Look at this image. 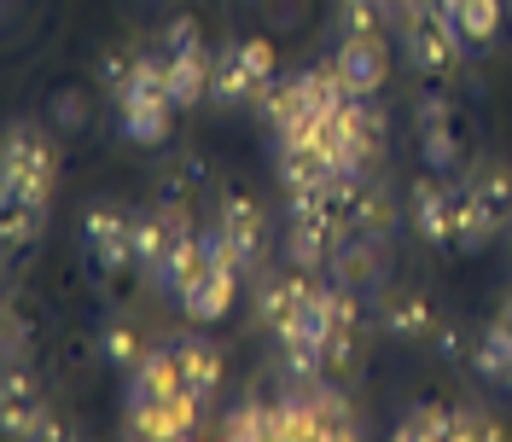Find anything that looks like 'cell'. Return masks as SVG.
I'll list each match as a JSON object with an SVG mask.
<instances>
[{
	"label": "cell",
	"mask_w": 512,
	"mask_h": 442,
	"mask_svg": "<svg viewBox=\"0 0 512 442\" xmlns=\"http://www.w3.org/2000/svg\"><path fill=\"white\" fill-rule=\"evenodd\" d=\"M384 0H338V35H384Z\"/></svg>",
	"instance_id": "1f68e13d"
},
{
	"label": "cell",
	"mask_w": 512,
	"mask_h": 442,
	"mask_svg": "<svg viewBox=\"0 0 512 442\" xmlns=\"http://www.w3.org/2000/svg\"><path fill=\"white\" fill-rule=\"evenodd\" d=\"M326 315H332V326H361V291H350V285H338L326 274Z\"/></svg>",
	"instance_id": "8d00e7d4"
},
{
	"label": "cell",
	"mask_w": 512,
	"mask_h": 442,
	"mask_svg": "<svg viewBox=\"0 0 512 442\" xmlns=\"http://www.w3.org/2000/svg\"><path fill=\"white\" fill-rule=\"evenodd\" d=\"M414 117H419V128H437V123H448V94H437V88H425V94H419V105H414Z\"/></svg>",
	"instance_id": "60d3db41"
},
{
	"label": "cell",
	"mask_w": 512,
	"mask_h": 442,
	"mask_svg": "<svg viewBox=\"0 0 512 442\" xmlns=\"http://www.w3.org/2000/svg\"><path fill=\"white\" fill-rule=\"evenodd\" d=\"M59 437H64V425L47 413V402H41V408L30 413V425H24V442H59Z\"/></svg>",
	"instance_id": "b9f144b4"
},
{
	"label": "cell",
	"mask_w": 512,
	"mask_h": 442,
	"mask_svg": "<svg viewBox=\"0 0 512 442\" xmlns=\"http://www.w3.org/2000/svg\"><path fill=\"white\" fill-rule=\"evenodd\" d=\"M0 169H18V175H47L53 181V169H59V152H53V140L30 123H12L6 128V152H0Z\"/></svg>",
	"instance_id": "2e32d148"
},
{
	"label": "cell",
	"mask_w": 512,
	"mask_h": 442,
	"mask_svg": "<svg viewBox=\"0 0 512 442\" xmlns=\"http://www.w3.org/2000/svg\"><path fill=\"white\" fill-rule=\"evenodd\" d=\"M379 332L396 344H431V332H437L431 297L425 291H390L379 303Z\"/></svg>",
	"instance_id": "30bf717a"
},
{
	"label": "cell",
	"mask_w": 512,
	"mask_h": 442,
	"mask_svg": "<svg viewBox=\"0 0 512 442\" xmlns=\"http://www.w3.org/2000/svg\"><path fill=\"white\" fill-rule=\"evenodd\" d=\"M82 123H88V99H82V88L53 94V128H82Z\"/></svg>",
	"instance_id": "ab89813d"
},
{
	"label": "cell",
	"mask_w": 512,
	"mask_h": 442,
	"mask_svg": "<svg viewBox=\"0 0 512 442\" xmlns=\"http://www.w3.org/2000/svg\"><path fill=\"white\" fill-rule=\"evenodd\" d=\"M495 315H501V320L512 326V291H501V303H495Z\"/></svg>",
	"instance_id": "7bdbcfd3"
},
{
	"label": "cell",
	"mask_w": 512,
	"mask_h": 442,
	"mask_svg": "<svg viewBox=\"0 0 512 442\" xmlns=\"http://www.w3.org/2000/svg\"><path fill=\"white\" fill-rule=\"evenodd\" d=\"M0 204H35V210H47V204H53V181H47V175L0 169Z\"/></svg>",
	"instance_id": "f1b7e54d"
},
{
	"label": "cell",
	"mask_w": 512,
	"mask_h": 442,
	"mask_svg": "<svg viewBox=\"0 0 512 442\" xmlns=\"http://www.w3.org/2000/svg\"><path fill=\"white\" fill-rule=\"evenodd\" d=\"M123 402H128V413H152V408H163L169 396H181V367H175V344L169 349H146L134 367L123 373Z\"/></svg>",
	"instance_id": "277c9868"
},
{
	"label": "cell",
	"mask_w": 512,
	"mask_h": 442,
	"mask_svg": "<svg viewBox=\"0 0 512 442\" xmlns=\"http://www.w3.org/2000/svg\"><path fill=\"white\" fill-rule=\"evenodd\" d=\"M175 367H181V396L210 408L216 390H222V349L204 344V338H181L175 344Z\"/></svg>",
	"instance_id": "4fadbf2b"
},
{
	"label": "cell",
	"mask_w": 512,
	"mask_h": 442,
	"mask_svg": "<svg viewBox=\"0 0 512 442\" xmlns=\"http://www.w3.org/2000/svg\"><path fill=\"white\" fill-rule=\"evenodd\" d=\"M158 47H163V53H198V47H204V41H198V18H192V12L169 18L163 35H158Z\"/></svg>",
	"instance_id": "f35d334b"
},
{
	"label": "cell",
	"mask_w": 512,
	"mask_h": 442,
	"mask_svg": "<svg viewBox=\"0 0 512 442\" xmlns=\"http://www.w3.org/2000/svg\"><path fill=\"white\" fill-rule=\"evenodd\" d=\"M361 373V326H332L326 338V379H355Z\"/></svg>",
	"instance_id": "484cf974"
},
{
	"label": "cell",
	"mask_w": 512,
	"mask_h": 442,
	"mask_svg": "<svg viewBox=\"0 0 512 442\" xmlns=\"http://www.w3.org/2000/svg\"><path fill=\"white\" fill-rule=\"evenodd\" d=\"M0 408H12V413H30V408H41V384H35L30 361H6V384H0Z\"/></svg>",
	"instance_id": "f546056e"
},
{
	"label": "cell",
	"mask_w": 512,
	"mask_h": 442,
	"mask_svg": "<svg viewBox=\"0 0 512 442\" xmlns=\"http://www.w3.org/2000/svg\"><path fill=\"white\" fill-rule=\"evenodd\" d=\"M501 227H507V216H495L472 181H454V251H466V256L489 251L501 239Z\"/></svg>",
	"instance_id": "ba28073f"
},
{
	"label": "cell",
	"mask_w": 512,
	"mask_h": 442,
	"mask_svg": "<svg viewBox=\"0 0 512 442\" xmlns=\"http://www.w3.org/2000/svg\"><path fill=\"white\" fill-rule=\"evenodd\" d=\"M419 152H425V169H431V175H454V169H460V140H454V123L419 128Z\"/></svg>",
	"instance_id": "4316f807"
},
{
	"label": "cell",
	"mask_w": 512,
	"mask_h": 442,
	"mask_svg": "<svg viewBox=\"0 0 512 442\" xmlns=\"http://www.w3.org/2000/svg\"><path fill=\"white\" fill-rule=\"evenodd\" d=\"M448 419H454V408H437V402H419V408H408V419H396V437H402V442L448 437Z\"/></svg>",
	"instance_id": "4dcf8cb0"
},
{
	"label": "cell",
	"mask_w": 512,
	"mask_h": 442,
	"mask_svg": "<svg viewBox=\"0 0 512 442\" xmlns=\"http://www.w3.org/2000/svg\"><path fill=\"white\" fill-rule=\"evenodd\" d=\"M402 12H408V30H402V59L414 64L419 76H448V70H454V59L466 53V41L454 35V24H443L437 12H425L419 0H408Z\"/></svg>",
	"instance_id": "6da1fadb"
},
{
	"label": "cell",
	"mask_w": 512,
	"mask_h": 442,
	"mask_svg": "<svg viewBox=\"0 0 512 442\" xmlns=\"http://www.w3.org/2000/svg\"><path fill=\"white\" fill-rule=\"evenodd\" d=\"M338 76L350 82V94H379L384 76H390V53H384V35H344L338 41Z\"/></svg>",
	"instance_id": "52a82bcc"
},
{
	"label": "cell",
	"mask_w": 512,
	"mask_h": 442,
	"mask_svg": "<svg viewBox=\"0 0 512 442\" xmlns=\"http://www.w3.org/2000/svg\"><path fill=\"white\" fill-rule=\"evenodd\" d=\"M128 221H134V210H117V204H94V210L82 216V251H88V262H94L99 274H123V268H134Z\"/></svg>",
	"instance_id": "3957f363"
},
{
	"label": "cell",
	"mask_w": 512,
	"mask_h": 442,
	"mask_svg": "<svg viewBox=\"0 0 512 442\" xmlns=\"http://www.w3.org/2000/svg\"><path fill=\"white\" fill-rule=\"evenodd\" d=\"M309 280L315 274H297V268H268V274H256V291H251V303H256V320L274 332L280 320L297 315V303H303V291H309Z\"/></svg>",
	"instance_id": "8fae6325"
},
{
	"label": "cell",
	"mask_w": 512,
	"mask_h": 442,
	"mask_svg": "<svg viewBox=\"0 0 512 442\" xmlns=\"http://www.w3.org/2000/svg\"><path fill=\"white\" fill-rule=\"evenodd\" d=\"M256 99V76L245 70V59H239V47H222L216 59H210V105H251Z\"/></svg>",
	"instance_id": "ffe728a7"
},
{
	"label": "cell",
	"mask_w": 512,
	"mask_h": 442,
	"mask_svg": "<svg viewBox=\"0 0 512 442\" xmlns=\"http://www.w3.org/2000/svg\"><path fill=\"white\" fill-rule=\"evenodd\" d=\"M134 64H140V53H134V47H111V53L99 59V88H105V94H117L128 76H134Z\"/></svg>",
	"instance_id": "74e56055"
},
{
	"label": "cell",
	"mask_w": 512,
	"mask_h": 442,
	"mask_svg": "<svg viewBox=\"0 0 512 442\" xmlns=\"http://www.w3.org/2000/svg\"><path fill=\"white\" fill-rule=\"evenodd\" d=\"M41 221H47V210H35V204H6V251H24V245H35L41 239Z\"/></svg>",
	"instance_id": "e575fe53"
},
{
	"label": "cell",
	"mask_w": 512,
	"mask_h": 442,
	"mask_svg": "<svg viewBox=\"0 0 512 442\" xmlns=\"http://www.w3.org/2000/svg\"><path fill=\"white\" fill-rule=\"evenodd\" d=\"M274 175H280V187L286 192L338 181V169H332V158H326L320 146H274Z\"/></svg>",
	"instance_id": "e0dca14e"
},
{
	"label": "cell",
	"mask_w": 512,
	"mask_h": 442,
	"mask_svg": "<svg viewBox=\"0 0 512 442\" xmlns=\"http://www.w3.org/2000/svg\"><path fill=\"white\" fill-rule=\"evenodd\" d=\"M472 373H478L483 384H507L512 379V326L501 315L478 332V344H472Z\"/></svg>",
	"instance_id": "44dd1931"
},
{
	"label": "cell",
	"mask_w": 512,
	"mask_h": 442,
	"mask_svg": "<svg viewBox=\"0 0 512 442\" xmlns=\"http://www.w3.org/2000/svg\"><path fill=\"white\" fill-rule=\"evenodd\" d=\"M408 221H414V233L425 245H437L448 251L454 245V187H443V175H419L414 192H408Z\"/></svg>",
	"instance_id": "5b68a950"
},
{
	"label": "cell",
	"mask_w": 512,
	"mask_h": 442,
	"mask_svg": "<svg viewBox=\"0 0 512 442\" xmlns=\"http://www.w3.org/2000/svg\"><path fill=\"white\" fill-rule=\"evenodd\" d=\"M140 355H146V338H140L134 320H105V326H99V361H105V367L128 373Z\"/></svg>",
	"instance_id": "d4e9b609"
},
{
	"label": "cell",
	"mask_w": 512,
	"mask_h": 442,
	"mask_svg": "<svg viewBox=\"0 0 512 442\" xmlns=\"http://www.w3.org/2000/svg\"><path fill=\"white\" fill-rule=\"evenodd\" d=\"M239 274H245V268H198V280L181 291V315L198 320V326L222 320L227 309H233V297H239Z\"/></svg>",
	"instance_id": "7c38bea8"
},
{
	"label": "cell",
	"mask_w": 512,
	"mask_h": 442,
	"mask_svg": "<svg viewBox=\"0 0 512 442\" xmlns=\"http://www.w3.org/2000/svg\"><path fill=\"white\" fill-rule=\"evenodd\" d=\"M472 332H466V320H437V332H431V349H437V361L443 367H460V361H472Z\"/></svg>",
	"instance_id": "836d02e7"
},
{
	"label": "cell",
	"mask_w": 512,
	"mask_h": 442,
	"mask_svg": "<svg viewBox=\"0 0 512 442\" xmlns=\"http://www.w3.org/2000/svg\"><path fill=\"white\" fill-rule=\"evenodd\" d=\"M198 413L204 402H192V396H169L163 408L152 413H128V437H163V442H181L198 431Z\"/></svg>",
	"instance_id": "9a60e30c"
},
{
	"label": "cell",
	"mask_w": 512,
	"mask_h": 442,
	"mask_svg": "<svg viewBox=\"0 0 512 442\" xmlns=\"http://www.w3.org/2000/svg\"><path fill=\"white\" fill-rule=\"evenodd\" d=\"M222 437H280V413L274 402H262V396H245V402H233L222 413Z\"/></svg>",
	"instance_id": "cb8c5ba5"
},
{
	"label": "cell",
	"mask_w": 512,
	"mask_h": 442,
	"mask_svg": "<svg viewBox=\"0 0 512 442\" xmlns=\"http://www.w3.org/2000/svg\"><path fill=\"white\" fill-rule=\"evenodd\" d=\"M507 384H512V379H507Z\"/></svg>",
	"instance_id": "f6af8a7d"
},
{
	"label": "cell",
	"mask_w": 512,
	"mask_h": 442,
	"mask_svg": "<svg viewBox=\"0 0 512 442\" xmlns=\"http://www.w3.org/2000/svg\"><path fill=\"white\" fill-rule=\"evenodd\" d=\"M163 94L175 111H192V105H204L210 99V59H204V47L198 53H163Z\"/></svg>",
	"instance_id": "5bb4252c"
},
{
	"label": "cell",
	"mask_w": 512,
	"mask_h": 442,
	"mask_svg": "<svg viewBox=\"0 0 512 442\" xmlns=\"http://www.w3.org/2000/svg\"><path fill=\"white\" fill-rule=\"evenodd\" d=\"M332 245H338L332 227H297V221H286V245H280V256H286V268H297V274H326Z\"/></svg>",
	"instance_id": "d6986e66"
},
{
	"label": "cell",
	"mask_w": 512,
	"mask_h": 442,
	"mask_svg": "<svg viewBox=\"0 0 512 442\" xmlns=\"http://www.w3.org/2000/svg\"><path fill=\"white\" fill-rule=\"evenodd\" d=\"M198 268H204V239H198V233H192V221L181 216V221H175V239H169V251L152 262V274H146V280H152V291L181 297V291L198 280Z\"/></svg>",
	"instance_id": "9c48e42d"
},
{
	"label": "cell",
	"mask_w": 512,
	"mask_h": 442,
	"mask_svg": "<svg viewBox=\"0 0 512 442\" xmlns=\"http://www.w3.org/2000/svg\"><path fill=\"white\" fill-rule=\"evenodd\" d=\"M175 221H181V210H134V221H128V245H134V268H140V274H152V262L169 251Z\"/></svg>",
	"instance_id": "ac0fdd59"
},
{
	"label": "cell",
	"mask_w": 512,
	"mask_h": 442,
	"mask_svg": "<svg viewBox=\"0 0 512 442\" xmlns=\"http://www.w3.org/2000/svg\"><path fill=\"white\" fill-rule=\"evenodd\" d=\"M326 274L338 285H350V291H361V297H379L384 285H390V251H384V239H373V233H344L332 245Z\"/></svg>",
	"instance_id": "7a4b0ae2"
},
{
	"label": "cell",
	"mask_w": 512,
	"mask_h": 442,
	"mask_svg": "<svg viewBox=\"0 0 512 442\" xmlns=\"http://www.w3.org/2000/svg\"><path fill=\"white\" fill-rule=\"evenodd\" d=\"M216 221L227 227V239H233V251H239V268L256 274L262 256H268V216H262V204H256L251 192H227Z\"/></svg>",
	"instance_id": "8992f818"
},
{
	"label": "cell",
	"mask_w": 512,
	"mask_h": 442,
	"mask_svg": "<svg viewBox=\"0 0 512 442\" xmlns=\"http://www.w3.org/2000/svg\"><path fill=\"white\" fill-rule=\"evenodd\" d=\"M204 187V158H187L181 169H169L163 175V187H158V210H181L192 192Z\"/></svg>",
	"instance_id": "d6a6232c"
},
{
	"label": "cell",
	"mask_w": 512,
	"mask_h": 442,
	"mask_svg": "<svg viewBox=\"0 0 512 442\" xmlns=\"http://www.w3.org/2000/svg\"><path fill=\"white\" fill-rule=\"evenodd\" d=\"M233 47H239V59H245V70L256 76V88L280 76V59H274V41H262V35H245V41H233Z\"/></svg>",
	"instance_id": "d590c367"
},
{
	"label": "cell",
	"mask_w": 512,
	"mask_h": 442,
	"mask_svg": "<svg viewBox=\"0 0 512 442\" xmlns=\"http://www.w3.org/2000/svg\"><path fill=\"white\" fill-rule=\"evenodd\" d=\"M454 35H460L472 53H483V47L501 35V0H460V6H454Z\"/></svg>",
	"instance_id": "603a6c76"
},
{
	"label": "cell",
	"mask_w": 512,
	"mask_h": 442,
	"mask_svg": "<svg viewBox=\"0 0 512 442\" xmlns=\"http://www.w3.org/2000/svg\"><path fill=\"white\" fill-rule=\"evenodd\" d=\"M123 140L134 146H163L169 140V123H175V105L169 99H140V105H123Z\"/></svg>",
	"instance_id": "7402d4cb"
},
{
	"label": "cell",
	"mask_w": 512,
	"mask_h": 442,
	"mask_svg": "<svg viewBox=\"0 0 512 442\" xmlns=\"http://www.w3.org/2000/svg\"><path fill=\"white\" fill-rule=\"evenodd\" d=\"M245 6H268V0H245Z\"/></svg>",
	"instance_id": "ee69618b"
},
{
	"label": "cell",
	"mask_w": 512,
	"mask_h": 442,
	"mask_svg": "<svg viewBox=\"0 0 512 442\" xmlns=\"http://www.w3.org/2000/svg\"><path fill=\"white\" fill-rule=\"evenodd\" d=\"M466 181L478 187V198L495 210V216H512V169L507 163H483V169H472Z\"/></svg>",
	"instance_id": "83f0119b"
}]
</instances>
